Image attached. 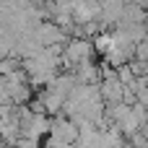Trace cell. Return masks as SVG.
Instances as JSON below:
<instances>
[{
    "instance_id": "6da1fadb",
    "label": "cell",
    "mask_w": 148,
    "mask_h": 148,
    "mask_svg": "<svg viewBox=\"0 0 148 148\" xmlns=\"http://www.w3.org/2000/svg\"><path fill=\"white\" fill-rule=\"evenodd\" d=\"M49 135H52V138H57V140H62V143H78V140H81V127H78L70 117L57 114V117L52 120Z\"/></svg>"
},
{
    "instance_id": "7a4b0ae2",
    "label": "cell",
    "mask_w": 148,
    "mask_h": 148,
    "mask_svg": "<svg viewBox=\"0 0 148 148\" xmlns=\"http://www.w3.org/2000/svg\"><path fill=\"white\" fill-rule=\"evenodd\" d=\"M125 88H127V86L117 78V73L109 75V78H101V83H99L101 99H104L107 104H120V101L125 99Z\"/></svg>"
},
{
    "instance_id": "3957f363",
    "label": "cell",
    "mask_w": 148,
    "mask_h": 148,
    "mask_svg": "<svg viewBox=\"0 0 148 148\" xmlns=\"http://www.w3.org/2000/svg\"><path fill=\"white\" fill-rule=\"evenodd\" d=\"M21 68H23V60H21L18 55H8L5 60H0V75H3V78H8V75L18 73Z\"/></svg>"
},
{
    "instance_id": "277c9868",
    "label": "cell",
    "mask_w": 148,
    "mask_h": 148,
    "mask_svg": "<svg viewBox=\"0 0 148 148\" xmlns=\"http://www.w3.org/2000/svg\"><path fill=\"white\" fill-rule=\"evenodd\" d=\"M3 104H13V101H10V94H8V81L0 75V107Z\"/></svg>"
},
{
    "instance_id": "5b68a950",
    "label": "cell",
    "mask_w": 148,
    "mask_h": 148,
    "mask_svg": "<svg viewBox=\"0 0 148 148\" xmlns=\"http://www.w3.org/2000/svg\"><path fill=\"white\" fill-rule=\"evenodd\" d=\"M146 26H148V16H146Z\"/></svg>"
}]
</instances>
